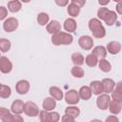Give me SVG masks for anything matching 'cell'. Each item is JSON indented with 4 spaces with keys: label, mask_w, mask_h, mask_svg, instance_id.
I'll list each match as a JSON object with an SVG mask.
<instances>
[{
    "label": "cell",
    "mask_w": 122,
    "mask_h": 122,
    "mask_svg": "<svg viewBox=\"0 0 122 122\" xmlns=\"http://www.w3.org/2000/svg\"><path fill=\"white\" fill-rule=\"evenodd\" d=\"M72 36L69 32L65 31H59L57 33L52 34L51 36V43L55 46H60V45H70L72 43Z\"/></svg>",
    "instance_id": "obj_1"
},
{
    "label": "cell",
    "mask_w": 122,
    "mask_h": 122,
    "mask_svg": "<svg viewBox=\"0 0 122 122\" xmlns=\"http://www.w3.org/2000/svg\"><path fill=\"white\" fill-rule=\"evenodd\" d=\"M24 112L25 114H27L28 116H30V117H34V116H37L40 112L39 109H38V106L32 102V101H28L25 103V108H24Z\"/></svg>",
    "instance_id": "obj_2"
},
{
    "label": "cell",
    "mask_w": 122,
    "mask_h": 122,
    "mask_svg": "<svg viewBox=\"0 0 122 122\" xmlns=\"http://www.w3.org/2000/svg\"><path fill=\"white\" fill-rule=\"evenodd\" d=\"M79 99H80L79 92H76L75 90H69L65 93V100L70 105H75V104H77L79 102Z\"/></svg>",
    "instance_id": "obj_3"
},
{
    "label": "cell",
    "mask_w": 122,
    "mask_h": 122,
    "mask_svg": "<svg viewBox=\"0 0 122 122\" xmlns=\"http://www.w3.org/2000/svg\"><path fill=\"white\" fill-rule=\"evenodd\" d=\"M3 28L7 32L14 31L18 28V20L14 17H9L3 23Z\"/></svg>",
    "instance_id": "obj_4"
},
{
    "label": "cell",
    "mask_w": 122,
    "mask_h": 122,
    "mask_svg": "<svg viewBox=\"0 0 122 122\" xmlns=\"http://www.w3.org/2000/svg\"><path fill=\"white\" fill-rule=\"evenodd\" d=\"M110 102H111V97L108 95V93L100 94L96 99V105L100 110H107L109 108Z\"/></svg>",
    "instance_id": "obj_5"
},
{
    "label": "cell",
    "mask_w": 122,
    "mask_h": 122,
    "mask_svg": "<svg viewBox=\"0 0 122 122\" xmlns=\"http://www.w3.org/2000/svg\"><path fill=\"white\" fill-rule=\"evenodd\" d=\"M78 44L83 50L89 51L93 46V39L89 35H82L78 40Z\"/></svg>",
    "instance_id": "obj_6"
},
{
    "label": "cell",
    "mask_w": 122,
    "mask_h": 122,
    "mask_svg": "<svg viewBox=\"0 0 122 122\" xmlns=\"http://www.w3.org/2000/svg\"><path fill=\"white\" fill-rule=\"evenodd\" d=\"M12 70V64L10 60L6 56H1L0 58V71L2 73H9Z\"/></svg>",
    "instance_id": "obj_7"
},
{
    "label": "cell",
    "mask_w": 122,
    "mask_h": 122,
    "mask_svg": "<svg viewBox=\"0 0 122 122\" xmlns=\"http://www.w3.org/2000/svg\"><path fill=\"white\" fill-rule=\"evenodd\" d=\"M90 88L92 93L95 95H100L102 94V92H104V87H103L102 81H97V80L92 81L90 83Z\"/></svg>",
    "instance_id": "obj_8"
},
{
    "label": "cell",
    "mask_w": 122,
    "mask_h": 122,
    "mask_svg": "<svg viewBox=\"0 0 122 122\" xmlns=\"http://www.w3.org/2000/svg\"><path fill=\"white\" fill-rule=\"evenodd\" d=\"M15 90L19 94H26L30 90V83L27 80H20L15 85Z\"/></svg>",
    "instance_id": "obj_9"
},
{
    "label": "cell",
    "mask_w": 122,
    "mask_h": 122,
    "mask_svg": "<svg viewBox=\"0 0 122 122\" xmlns=\"http://www.w3.org/2000/svg\"><path fill=\"white\" fill-rule=\"evenodd\" d=\"M24 108H25V103L20 100V99H17V100H14L11 104V107H10V110L13 113L15 114H20L24 112Z\"/></svg>",
    "instance_id": "obj_10"
},
{
    "label": "cell",
    "mask_w": 122,
    "mask_h": 122,
    "mask_svg": "<svg viewBox=\"0 0 122 122\" xmlns=\"http://www.w3.org/2000/svg\"><path fill=\"white\" fill-rule=\"evenodd\" d=\"M15 113L11 114L10 112L5 108H0V119L3 122H10V121H15Z\"/></svg>",
    "instance_id": "obj_11"
},
{
    "label": "cell",
    "mask_w": 122,
    "mask_h": 122,
    "mask_svg": "<svg viewBox=\"0 0 122 122\" xmlns=\"http://www.w3.org/2000/svg\"><path fill=\"white\" fill-rule=\"evenodd\" d=\"M61 30V25L58 21L56 20H52L51 21L48 25H47V31L51 34H54L57 33Z\"/></svg>",
    "instance_id": "obj_12"
},
{
    "label": "cell",
    "mask_w": 122,
    "mask_h": 122,
    "mask_svg": "<svg viewBox=\"0 0 122 122\" xmlns=\"http://www.w3.org/2000/svg\"><path fill=\"white\" fill-rule=\"evenodd\" d=\"M107 51L112 54H117L121 51V44L117 41H111L107 45Z\"/></svg>",
    "instance_id": "obj_13"
},
{
    "label": "cell",
    "mask_w": 122,
    "mask_h": 122,
    "mask_svg": "<svg viewBox=\"0 0 122 122\" xmlns=\"http://www.w3.org/2000/svg\"><path fill=\"white\" fill-rule=\"evenodd\" d=\"M77 28V24L73 18H68L64 22V29L68 32H73Z\"/></svg>",
    "instance_id": "obj_14"
},
{
    "label": "cell",
    "mask_w": 122,
    "mask_h": 122,
    "mask_svg": "<svg viewBox=\"0 0 122 122\" xmlns=\"http://www.w3.org/2000/svg\"><path fill=\"white\" fill-rule=\"evenodd\" d=\"M78 92H79L80 98L83 99V100H89V99L92 97V93L91 88L88 87V86H83V87H81Z\"/></svg>",
    "instance_id": "obj_15"
},
{
    "label": "cell",
    "mask_w": 122,
    "mask_h": 122,
    "mask_svg": "<svg viewBox=\"0 0 122 122\" xmlns=\"http://www.w3.org/2000/svg\"><path fill=\"white\" fill-rule=\"evenodd\" d=\"M50 94L55 100H62L63 99V92L60 88L52 86L50 88Z\"/></svg>",
    "instance_id": "obj_16"
},
{
    "label": "cell",
    "mask_w": 122,
    "mask_h": 122,
    "mask_svg": "<svg viewBox=\"0 0 122 122\" xmlns=\"http://www.w3.org/2000/svg\"><path fill=\"white\" fill-rule=\"evenodd\" d=\"M103 87H104V92L110 93L113 91L114 89V81L111 78H105L102 80Z\"/></svg>",
    "instance_id": "obj_17"
},
{
    "label": "cell",
    "mask_w": 122,
    "mask_h": 122,
    "mask_svg": "<svg viewBox=\"0 0 122 122\" xmlns=\"http://www.w3.org/2000/svg\"><path fill=\"white\" fill-rule=\"evenodd\" d=\"M121 109H122L121 102H118L112 99L109 104V110L112 114H118L121 112Z\"/></svg>",
    "instance_id": "obj_18"
},
{
    "label": "cell",
    "mask_w": 122,
    "mask_h": 122,
    "mask_svg": "<svg viewBox=\"0 0 122 122\" xmlns=\"http://www.w3.org/2000/svg\"><path fill=\"white\" fill-rule=\"evenodd\" d=\"M98 59H103L107 55V49L103 46H97L92 50V52Z\"/></svg>",
    "instance_id": "obj_19"
},
{
    "label": "cell",
    "mask_w": 122,
    "mask_h": 122,
    "mask_svg": "<svg viewBox=\"0 0 122 122\" xmlns=\"http://www.w3.org/2000/svg\"><path fill=\"white\" fill-rule=\"evenodd\" d=\"M56 107V101L53 97H47L43 101V108L47 111H51Z\"/></svg>",
    "instance_id": "obj_20"
},
{
    "label": "cell",
    "mask_w": 122,
    "mask_h": 122,
    "mask_svg": "<svg viewBox=\"0 0 122 122\" xmlns=\"http://www.w3.org/2000/svg\"><path fill=\"white\" fill-rule=\"evenodd\" d=\"M22 4L19 0H11L8 3V9L10 12H17L21 10Z\"/></svg>",
    "instance_id": "obj_21"
},
{
    "label": "cell",
    "mask_w": 122,
    "mask_h": 122,
    "mask_svg": "<svg viewBox=\"0 0 122 122\" xmlns=\"http://www.w3.org/2000/svg\"><path fill=\"white\" fill-rule=\"evenodd\" d=\"M67 10H68V13L71 16L77 17L79 15V13H80V7H78L77 5H75L73 3H71V4H69Z\"/></svg>",
    "instance_id": "obj_22"
},
{
    "label": "cell",
    "mask_w": 122,
    "mask_h": 122,
    "mask_svg": "<svg viewBox=\"0 0 122 122\" xmlns=\"http://www.w3.org/2000/svg\"><path fill=\"white\" fill-rule=\"evenodd\" d=\"M65 114L67 115H70L71 117H73L74 119L76 117H78V115L80 114V110L77 108V107H74V106H70V107H67L66 110H65Z\"/></svg>",
    "instance_id": "obj_23"
},
{
    "label": "cell",
    "mask_w": 122,
    "mask_h": 122,
    "mask_svg": "<svg viewBox=\"0 0 122 122\" xmlns=\"http://www.w3.org/2000/svg\"><path fill=\"white\" fill-rule=\"evenodd\" d=\"M116 19H117L116 13H115L113 10H110V11L108 12L107 16L105 17L104 21H105V23H106L108 26H112V25H113V24L115 23Z\"/></svg>",
    "instance_id": "obj_24"
},
{
    "label": "cell",
    "mask_w": 122,
    "mask_h": 122,
    "mask_svg": "<svg viewBox=\"0 0 122 122\" xmlns=\"http://www.w3.org/2000/svg\"><path fill=\"white\" fill-rule=\"evenodd\" d=\"M103 25H102V23H101V21L99 20V19H97V18H92L90 21H89V29H90V30L92 32V31H94V30H96L97 29H99L100 27H102Z\"/></svg>",
    "instance_id": "obj_25"
},
{
    "label": "cell",
    "mask_w": 122,
    "mask_h": 122,
    "mask_svg": "<svg viewBox=\"0 0 122 122\" xmlns=\"http://www.w3.org/2000/svg\"><path fill=\"white\" fill-rule=\"evenodd\" d=\"M71 61H72V63L74 65L80 66V65L84 64L85 59H84V56L82 55V53H80V52H74L71 55Z\"/></svg>",
    "instance_id": "obj_26"
},
{
    "label": "cell",
    "mask_w": 122,
    "mask_h": 122,
    "mask_svg": "<svg viewBox=\"0 0 122 122\" xmlns=\"http://www.w3.org/2000/svg\"><path fill=\"white\" fill-rule=\"evenodd\" d=\"M85 63L87 64V66L89 67H95L98 63V58L93 54H88L85 58Z\"/></svg>",
    "instance_id": "obj_27"
},
{
    "label": "cell",
    "mask_w": 122,
    "mask_h": 122,
    "mask_svg": "<svg viewBox=\"0 0 122 122\" xmlns=\"http://www.w3.org/2000/svg\"><path fill=\"white\" fill-rule=\"evenodd\" d=\"M50 20V16L46 12H40L37 15V22L40 26H46Z\"/></svg>",
    "instance_id": "obj_28"
},
{
    "label": "cell",
    "mask_w": 122,
    "mask_h": 122,
    "mask_svg": "<svg viewBox=\"0 0 122 122\" xmlns=\"http://www.w3.org/2000/svg\"><path fill=\"white\" fill-rule=\"evenodd\" d=\"M98 66H99V69H100L102 71H104V72H109V71H111V69H112V66H111L110 62L107 61L105 58L99 60Z\"/></svg>",
    "instance_id": "obj_29"
},
{
    "label": "cell",
    "mask_w": 122,
    "mask_h": 122,
    "mask_svg": "<svg viewBox=\"0 0 122 122\" xmlns=\"http://www.w3.org/2000/svg\"><path fill=\"white\" fill-rule=\"evenodd\" d=\"M71 74H72L74 77H76V78H81V77H83L84 74H85L84 70H83L82 68H80L79 66H76V65H74V66L71 68Z\"/></svg>",
    "instance_id": "obj_30"
},
{
    "label": "cell",
    "mask_w": 122,
    "mask_h": 122,
    "mask_svg": "<svg viewBox=\"0 0 122 122\" xmlns=\"http://www.w3.org/2000/svg\"><path fill=\"white\" fill-rule=\"evenodd\" d=\"M10 94H11L10 88L9 86H7V85L2 84L1 85V89H0V96L2 98H8V97L10 96Z\"/></svg>",
    "instance_id": "obj_31"
},
{
    "label": "cell",
    "mask_w": 122,
    "mask_h": 122,
    "mask_svg": "<svg viewBox=\"0 0 122 122\" xmlns=\"http://www.w3.org/2000/svg\"><path fill=\"white\" fill-rule=\"evenodd\" d=\"M39 118L41 122H51V112H48L47 110L40 111L39 112Z\"/></svg>",
    "instance_id": "obj_32"
},
{
    "label": "cell",
    "mask_w": 122,
    "mask_h": 122,
    "mask_svg": "<svg viewBox=\"0 0 122 122\" xmlns=\"http://www.w3.org/2000/svg\"><path fill=\"white\" fill-rule=\"evenodd\" d=\"M10 42L8 39L5 38H1L0 39V50L3 52H6L8 51H10Z\"/></svg>",
    "instance_id": "obj_33"
},
{
    "label": "cell",
    "mask_w": 122,
    "mask_h": 122,
    "mask_svg": "<svg viewBox=\"0 0 122 122\" xmlns=\"http://www.w3.org/2000/svg\"><path fill=\"white\" fill-rule=\"evenodd\" d=\"M92 35L95 37V38H103L105 35H106V30H105V28L102 26V27H100L99 29H97L96 30H94V31H92Z\"/></svg>",
    "instance_id": "obj_34"
},
{
    "label": "cell",
    "mask_w": 122,
    "mask_h": 122,
    "mask_svg": "<svg viewBox=\"0 0 122 122\" xmlns=\"http://www.w3.org/2000/svg\"><path fill=\"white\" fill-rule=\"evenodd\" d=\"M109 11H110V10H109L108 8H100V9L97 10V16L99 17V19L104 20Z\"/></svg>",
    "instance_id": "obj_35"
},
{
    "label": "cell",
    "mask_w": 122,
    "mask_h": 122,
    "mask_svg": "<svg viewBox=\"0 0 122 122\" xmlns=\"http://www.w3.org/2000/svg\"><path fill=\"white\" fill-rule=\"evenodd\" d=\"M112 98L115 101H118V102H121L122 103V92L114 90L112 92Z\"/></svg>",
    "instance_id": "obj_36"
},
{
    "label": "cell",
    "mask_w": 122,
    "mask_h": 122,
    "mask_svg": "<svg viewBox=\"0 0 122 122\" xmlns=\"http://www.w3.org/2000/svg\"><path fill=\"white\" fill-rule=\"evenodd\" d=\"M7 15H8V10L4 6H2L0 8V20H4Z\"/></svg>",
    "instance_id": "obj_37"
},
{
    "label": "cell",
    "mask_w": 122,
    "mask_h": 122,
    "mask_svg": "<svg viewBox=\"0 0 122 122\" xmlns=\"http://www.w3.org/2000/svg\"><path fill=\"white\" fill-rule=\"evenodd\" d=\"M51 122H57V121L60 119V115H59V113L56 112H51Z\"/></svg>",
    "instance_id": "obj_38"
},
{
    "label": "cell",
    "mask_w": 122,
    "mask_h": 122,
    "mask_svg": "<svg viewBox=\"0 0 122 122\" xmlns=\"http://www.w3.org/2000/svg\"><path fill=\"white\" fill-rule=\"evenodd\" d=\"M54 1H55V4L59 7H65L69 3V0H54Z\"/></svg>",
    "instance_id": "obj_39"
},
{
    "label": "cell",
    "mask_w": 122,
    "mask_h": 122,
    "mask_svg": "<svg viewBox=\"0 0 122 122\" xmlns=\"http://www.w3.org/2000/svg\"><path fill=\"white\" fill-rule=\"evenodd\" d=\"M61 120H62V121H64V122H73V121H74V118H73V117H71V116H70V115L65 114V115H63V116H62Z\"/></svg>",
    "instance_id": "obj_40"
},
{
    "label": "cell",
    "mask_w": 122,
    "mask_h": 122,
    "mask_svg": "<svg viewBox=\"0 0 122 122\" xmlns=\"http://www.w3.org/2000/svg\"><path fill=\"white\" fill-rule=\"evenodd\" d=\"M71 3L77 5L78 7H83L85 4H86V0H71Z\"/></svg>",
    "instance_id": "obj_41"
},
{
    "label": "cell",
    "mask_w": 122,
    "mask_h": 122,
    "mask_svg": "<svg viewBox=\"0 0 122 122\" xmlns=\"http://www.w3.org/2000/svg\"><path fill=\"white\" fill-rule=\"evenodd\" d=\"M116 11H117V13L122 14V1L117 3V5H116Z\"/></svg>",
    "instance_id": "obj_42"
},
{
    "label": "cell",
    "mask_w": 122,
    "mask_h": 122,
    "mask_svg": "<svg viewBox=\"0 0 122 122\" xmlns=\"http://www.w3.org/2000/svg\"><path fill=\"white\" fill-rule=\"evenodd\" d=\"M106 121L107 122H110V121H115V122H118V118L116 117V116H114V115H111V116H109V117H107L106 118Z\"/></svg>",
    "instance_id": "obj_43"
},
{
    "label": "cell",
    "mask_w": 122,
    "mask_h": 122,
    "mask_svg": "<svg viewBox=\"0 0 122 122\" xmlns=\"http://www.w3.org/2000/svg\"><path fill=\"white\" fill-rule=\"evenodd\" d=\"M115 90L118 91V92H122V81H120V82H118V83L116 84Z\"/></svg>",
    "instance_id": "obj_44"
},
{
    "label": "cell",
    "mask_w": 122,
    "mask_h": 122,
    "mask_svg": "<svg viewBox=\"0 0 122 122\" xmlns=\"http://www.w3.org/2000/svg\"><path fill=\"white\" fill-rule=\"evenodd\" d=\"M109 2H110V0H98L99 5H101V6H106L109 4Z\"/></svg>",
    "instance_id": "obj_45"
},
{
    "label": "cell",
    "mask_w": 122,
    "mask_h": 122,
    "mask_svg": "<svg viewBox=\"0 0 122 122\" xmlns=\"http://www.w3.org/2000/svg\"><path fill=\"white\" fill-rule=\"evenodd\" d=\"M21 2H23V3H29L30 0H20Z\"/></svg>",
    "instance_id": "obj_46"
},
{
    "label": "cell",
    "mask_w": 122,
    "mask_h": 122,
    "mask_svg": "<svg viewBox=\"0 0 122 122\" xmlns=\"http://www.w3.org/2000/svg\"><path fill=\"white\" fill-rule=\"evenodd\" d=\"M112 1H114V2H117V3H118V2H121L122 0H112Z\"/></svg>",
    "instance_id": "obj_47"
}]
</instances>
